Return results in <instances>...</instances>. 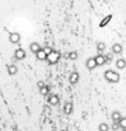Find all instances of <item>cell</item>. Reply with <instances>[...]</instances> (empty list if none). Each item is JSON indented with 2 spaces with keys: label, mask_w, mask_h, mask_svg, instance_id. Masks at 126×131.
Returning a JSON list of instances; mask_svg holds the SVG:
<instances>
[{
  "label": "cell",
  "mask_w": 126,
  "mask_h": 131,
  "mask_svg": "<svg viewBox=\"0 0 126 131\" xmlns=\"http://www.w3.org/2000/svg\"><path fill=\"white\" fill-rule=\"evenodd\" d=\"M52 51H53V48H52V47H45V48H44V52H45L46 55H49Z\"/></svg>",
  "instance_id": "21"
},
{
  "label": "cell",
  "mask_w": 126,
  "mask_h": 131,
  "mask_svg": "<svg viewBox=\"0 0 126 131\" xmlns=\"http://www.w3.org/2000/svg\"><path fill=\"white\" fill-rule=\"evenodd\" d=\"M104 78H105V79L108 80L109 83H116V82H119V79H120L119 73H118V72H115V71H111V69L105 71Z\"/></svg>",
  "instance_id": "1"
},
{
  "label": "cell",
  "mask_w": 126,
  "mask_h": 131,
  "mask_svg": "<svg viewBox=\"0 0 126 131\" xmlns=\"http://www.w3.org/2000/svg\"><path fill=\"white\" fill-rule=\"evenodd\" d=\"M112 54H122V45L120 44H114L112 45Z\"/></svg>",
  "instance_id": "12"
},
{
  "label": "cell",
  "mask_w": 126,
  "mask_h": 131,
  "mask_svg": "<svg viewBox=\"0 0 126 131\" xmlns=\"http://www.w3.org/2000/svg\"><path fill=\"white\" fill-rule=\"evenodd\" d=\"M118 125H119V128H126V118L125 117H120L119 118V121H118Z\"/></svg>",
  "instance_id": "16"
},
{
  "label": "cell",
  "mask_w": 126,
  "mask_h": 131,
  "mask_svg": "<svg viewBox=\"0 0 126 131\" xmlns=\"http://www.w3.org/2000/svg\"><path fill=\"white\" fill-rule=\"evenodd\" d=\"M86 66H87V69H88V71H92V69L97 68V63H95L94 58H88V59H87V62H86Z\"/></svg>",
  "instance_id": "7"
},
{
  "label": "cell",
  "mask_w": 126,
  "mask_h": 131,
  "mask_svg": "<svg viewBox=\"0 0 126 131\" xmlns=\"http://www.w3.org/2000/svg\"><path fill=\"white\" fill-rule=\"evenodd\" d=\"M94 61H95V63H97V66H104V65H106L105 55H104V54H98L97 57H94Z\"/></svg>",
  "instance_id": "3"
},
{
  "label": "cell",
  "mask_w": 126,
  "mask_h": 131,
  "mask_svg": "<svg viewBox=\"0 0 126 131\" xmlns=\"http://www.w3.org/2000/svg\"><path fill=\"white\" fill-rule=\"evenodd\" d=\"M115 65H116V68L118 69H125V66H126V61L123 59V58H119V59L115 62Z\"/></svg>",
  "instance_id": "10"
},
{
  "label": "cell",
  "mask_w": 126,
  "mask_h": 131,
  "mask_svg": "<svg viewBox=\"0 0 126 131\" xmlns=\"http://www.w3.org/2000/svg\"><path fill=\"white\" fill-rule=\"evenodd\" d=\"M48 103H49L50 106L59 104V96L58 94H49V96H48Z\"/></svg>",
  "instance_id": "6"
},
{
  "label": "cell",
  "mask_w": 126,
  "mask_h": 131,
  "mask_svg": "<svg viewBox=\"0 0 126 131\" xmlns=\"http://www.w3.org/2000/svg\"><path fill=\"white\" fill-rule=\"evenodd\" d=\"M97 49H98V52H100V54H102V52L105 51V44H104L102 41H100V42L97 44Z\"/></svg>",
  "instance_id": "17"
},
{
  "label": "cell",
  "mask_w": 126,
  "mask_h": 131,
  "mask_svg": "<svg viewBox=\"0 0 126 131\" xmlns=\"http://www.w3.org/2000/svg\"><path fill=\"white\" fill-rule=\"evenodd\" d=\"M77 57H78V55H77V52H74V51H73V52H70V54L67 55V58H69V59H73V61H74V59H77Z\"/></svg>",
  "instance_id": "20"
},
{
  "label": "cell",
  "mask_w": 126,
  "mask_h": 131,
  "mask_svg": "<svg viewBox=\"0 0 126 131\" xmlns=\"http://www.w3.org/2000/svg\"><path fill=\"white\" fill-rule=\"evenodd\" d=\"M78 78H80V75L77 73V72H72L69 76V82L72 83V85H76V83L78 82Z\"/></svg>",
  "instance_id": "8"
},
{
  "label": "cell",
  "mask_w": 126,
  "mask_h": 131,
  "mask_svg": "<svg viewBox=\"0 0 126 131\" xmlns=\"http://www.w3.org/2000/svg\"><path fill=\"white\" fill-rule=\"evenodd\" d=\"M35 55H36V59H38V61H45V59H46V54L44 52V49H42V48L39 49V51H36Z\"/></svg>",
  "instance_id": "9"
},
{
  "label": "cell",
  "mask_w": 126,
  "mask_h": 131,
  "mask_svg": "<svg viewBox=\"0 0 126 131\" xmlns=\"http://www.w3.org/2000/svg\"><path fill=\"white\" fill-rule=\"evenodd\" d=\"M20 40H21V37H20L18 32H10V35H8V41H10L11 44H18Z\"/></svg>",
  "instance_id": "5"
},
{
  "label": "cell",
  "mask_w": 126,
  "mask_h": 131,
  "mask_svg": "<svg viewBox=\"0 0 126 131\" xmlns=\"http://www.w3.org/2000/svg\"><path fill=\"white\" fill-rule=\"evenodd\" d=\"M24 58H25V51L22 48H17L16 51H14V59L21 61V59H24Z\"/></svg>",
  "instance_id": "4"
},
{
  "label": "cell",
  "mask_w": 126,
  "mask_h": 131,
  "mask_svg": "<svg viewBox=\"0 0 126 131\" xmlns=\"http://www.w3.org/2000/svg\"><path fill=\"white\" fill-rule=\"evenodd\" d=\"M63 111H64V114H70L73 111V104L70 102H67L66 104H64V108H63Z\"/></svg>",
  "instance_id": "13"
},
{
  "label": "cell",
  "mask_w": 126,
  "mask_h": 131,
  "mask_svg": "<svg viewBox=\"0 0 126 131\" xmlns=\"http://www.w3.org/2000/svg\"><path fill=\"white\" fill-rule=\"evenodd\" d=\"M42 86H45V83H44V82H42V80H41V82H38V88H39V89H41V88H42Z\"/></svg>",
  "instance_id": "23"
},
{
  "label": "cell",
  "mask_w": 126,
  "mask_h": 131,
  "mask_svg": "<svg viewBox=\"0 0 126 131\" xmlns=\"http://www.w3.org/2000/svg\"><path fill=\"white\" fill-rule=\"evenodd\" d=\"M109 130V125L106 124V123H101L100 125H98V131H108Z\"/></svg>",
  "instance_id": "19"
},
{
  "label": "cell",
  "mask_w": 126,
  "mask_h": 131,
  "mask_svg": "<svg viewBox=\"0 0 126 131\" xmlns=\"http://www.w3.org/2000/svg\"><path fill=\"white\" fill-rule=\"evenodd\" d=\"M49 92H50V89H49V86H46V85H45V86H42V88L41 89H39V93H41L42 94V96H49Z\"/></svg>",
  "instance_id": "11"
},
{
  "label": "cell",
  "mask_w": 126,
  "mask_h": 131,
  "mask_svg": "<svg viewBox=\"0 0 126 131\" xmlns=\"http://www.w3.org/2000/svg\"><path fill=\"white\" fill-rule=\"evenodd\" d=\"M62 131H67V130H62Z\"/></svg>",
  "instance_id": "25"
},
{
  "label": "cell",
  "mask_w": 126,
  "mask_h": 131,
  "mask_svg": "<svg viewBox=\"0 0 126 131\" xmlns=\"http://www.w3.org/2000/svg\"><path fill=\"white\" fill-rule=\"evenodd\" d=\"M120 117H122V116H120L119 111H114V113H112V120H114V123H118Z\"/></svg>",
  "instance_id": "18"
},
{
  "label": "cell",
  "mask_w": 126,
  "mask_h": 131,
  "mask_svg": "<svg viewBox=\"0 0 126 131\" xmlns=\"http://www.w3.org/2000/svg\"><path fill=\"white\" fill-rule=\"evenodd\" d=\"M122 131H126V128H123V130H122Z\"/></svg>",
  "instance_id": "24"
},
{
  "label": "cell",
  "mask_w": 126,
  "mask_h": 131,
  "mask_svg": "<svg viewBox=\"0 0 126 131\" xmlns=\"http://www.w3.org/2000/svg\"><path fill=\"white\" fill-rule=\"evenodd\" d=\"M118 128H119V125H118V123H114V124H112V130H114V131H116Z\"/></svg>",
  "instance_id": "22"
},
{
  "label": "cell",
  "mask_w": 126,
  "mask_h": 131,
  "mask_svg": "<svg viewBox=\"0 0 126 131\" xmlns=\"http://www.w3.org/2000/svg\"><path fill=\"white\" fill-rule=\"evenodd\" d=\"M17 71H18V69H17V66H16V65H8V66H7V72H8V75H16V73H17Z\"/></svg>",
  "instance_id": "15"
},
{
  "label": "cell",
  "mask_w": 126,
  "mask_h": 131,
  "mask_svg": "<svg viewBox=\"0 0 126 131\" xmlns=\"http://www.w3.org/2000/svg\"><path fill=\"white\" fill-rule=\"evenodd\" d=\"M30 49H31V52H34V54H35L36 51H39V49H41V45H39L38 42H32L30 45Z\"/></svg>",
  "instance_id": "14"
},
{
  "label": "cell",
  "mask_w": 126,
  "mask_h": 131,
  "mask_svg": "<svg viewBox=\"0 0 126 131\" xmlns=\"http://www.w3.org/2000/svg\"><path fill=\"white\" fill-rule=\"evenodd\" d=\"M59 58H60V52L55 51L53 49L52 52H50L49 55H46V59H48V63H50V65H55L56 62L59 61Z\"/></svg>",
  "instance_id": "2"
}]
</instances>
